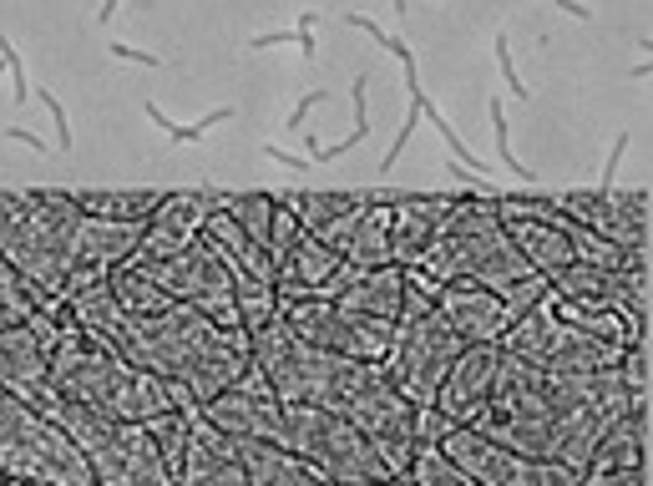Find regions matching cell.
Instances as JSON below:
<instances>
[{"mask_svg":"<svg viewBox=\"0 0 653 486\" xmlns=\"http://www.w3.org/2000/svg\"><path fill=\"white\" fill-rule=\"evenodd\" d=\"M633 405V390L623 385L618 365L593 375H547L527 360L507 355L497 360L492 395L476 411L471 431L497 441L532 461H557L567 471H588V456L598 436Z\"/></svg>","mask_w":653,"mask_h":486,"instance_id":"cell-1","label":"cell"},{"mask_svg":"<svg viewBox=\"0 0 653 486\" xmlns=\"http://www.w3.org/2000/svg\"><path fill=\"white\" fill-rule=\"evenodd\" d=\"M51 390L61 400H76V405H92L102 416H117V421H152L162 411H178L173 400V380H157L127 360H117L112 350H102L92 335L81 330H66L51 350Z\"/></svg>","mask_w":653,"mask_h":486,"instance_id":"cell-2","label":"cell"},{"mask_svg":"<svg viewBox=\"0 0 653 486\" xmlns=\"http://www.w3.org/2000/svg\"><path fill=\"white\" fill-rule=\"evenodd\" d=\"M431 284H481L492 294H507L512 284L532 279L527 259L517 254V243L497 223V208L481 203L476 193L451 198V213L441 233L426 243V254L411 264Z\"/></svg>","mask_w":653,"mask_h":486,"instance_id":"cell-3","label":"cell"},{"mask_svg":"<svg viewBox=\"0 0 653 486\" xmlns=\"http://www.w3.org/2000/svg\"><path fill=\"white\" fill-rule=\"evenodd\" d=\"M41 416L81 451V461H87L97 486H173L147 426L102 416L92 405H76V400H61V395H51L41 405Z\"/></svg>","mask_w":653,"mask_h":486,"instance_id":"cell-4","label":"cell"},{"mask_svg":"<svg viewBox=\"0 0 653 486\" xmlns=\"http://www.w3.org/2000/svg\"><path fill=\"white\" fill-rule=\"evenodd\" d=\"M76 218L81 208L71 193H0V259L41 294H61Z\"/></svg>","mask_w":653,"mask_h":486,"instance_id":"cell-5","label":"cell"},{"mask_svg":"<svg viewBox=\"0 0 653 486\" xmlns=\"http://www.w3.org/2000/svg\"><path fill=\"white\" fill-rule=\"evenodd\" d=\"M249 360L264 370L274 400L284 405H324V411H340L345 395L360 380V360L330 355V350H314L304 345L284 319H269L264 330L249 335Z\"/></svg>","mask_w":653,"mask_h":486,"instance_id":"cell-6","label":"cell"},{"mask_svg":"<svg viewBox=\"0 0 653 486\" xmlns=\"http://www.w3.org/2000/svg\"><path fill=\"white\" fill-rule=\"evenodd\" d=\"M279 451H289L294 461H304L314 476L335 481V486H380V481H395L390 466L375 456V446L340 411H324V405H284Z\"/></svg>","mask_w":653,"mask_h":486,"instance_id":"cell-7","label":"cell"},{"mask_svg":"<svg viewBox=\"0 0 653 486\" xmlns=\"http://www.w3.org/2000/svg\"><path fill=\"white\" fill-rule=\"evenodd\" d=\"M507 355L527 360L532 370H547V375H593V370H613L623 360L628 345H613V340H598L588 330H578V324H567L557 314L542 309V299L502 330L497 340Z\"/></svg>","mask_w":653,"mask_h":486,"instance_id":"cell-8","label":"cell"},{"mask_svg":"<svg viewBox=\"0 0 653 486\" xmlns=\"http://www.w3.org/2000/svg\"><path fill=\"white\" fill-rule=\"evenodd\" d=\"M0 466L21 476H41L51 486H97L81 451L11 390H0Z\"/></svg>","mask_w":653,"mask_h":486,"instance_id":"cell-9","label":"cell"},{"mask_svg":"<svg viewBox=\"0 0 653 486\" xmlns=\"http://www.w3.org/2000/svg\"><path fill=\"white\" fill-rule=\"evenodd\" d=\"M340 416L375 446V456L390 466V476L405 481V471H411V461H416V451H421V446H416V405L385 380L380 365H365V370H360L355 390H350L345 405H340Z\"/></svg>","mask_w":653,"mask_h":486,"instance_id":"cell-10","label":"cell"},{"mask_svg":"<svg viewBox=\"0 0 653 486\" xmlns=\"http://www.w3.org/2000/svg\"><path fill=\"white\" fill-rule=\"evenodd\" d=\"M274 319H284L304 345L345 355V360H360V365H380L390 340H395L390 319L355 314V309H345L335 299H279Z\"/></svg>","mask_w":653,"mask_h":486,"instance_id":"cell-11","label":"cell"},{"mask_svg":"<svg viewBox=\"0 0 653 486\" xmlns=\"http://www.w3.org/2000/svg\"><path fill=\"white\" fill-rule=\"evenodd\" d=\"M461 350H466V345L451 335V324L431 309V314H421V319H400V324H395V340H390L380 370H385V380H390L405 400H411V405H431L436 390H441V380H446V370L456 365Z\"/></svg>","mask_w":653,"mask_h":486,"instance_id":"cell-12","label":"cell"},{"mask_svg":"<svg viewBox=\"0 0 653 486\" xmlns=\"http://www.w3.org/2000/svg\"><path fill=\"white\" fill-rule=\"evenodd\" d=\"M127 269H142L162 294L173 304H193L198 314L218 319V324H233L238 330V309H233V279L223 269V259L208 249L203 238H193L188 249L168 254V259H152V264H127Z\"/></svg>","mask_w":653,"mask_h":486,"instance_id":"cell-13","label":"cell"},{"mask_svg":"<svg viewBox=\"0 0 653 486\" xmlns=\"http://www.w3.org/2000/svg\"><path fill=\"white\" fill-rule=\"evenodd\" d=\"M461 476H471L476 486H573L578 471H567L557 461H532V456H517L497 441L476 436L471 426H451L446 441L436 446Z\"/></svg>","mask_w":653,"mask_h":486,"instance_id":"cell-14","label":"cell"},{"mask_svg":"<svg viewBox=\"0 0 653 486\" xmlns=\"http://www.w3.org/2000/svg\"><path fill=\"white\" fill-rule=\"evenodd\" d=\"M213 208H223V198H213V193H168L157 203V213L142 223V238L127 254V264H152V259H168V254L188 249Z\"/></svg>","mask_w":653,"mask_h":486,"instance_id":"cell-15","label":"cell"},{"mask_svg":"<svg viewBox=\"0 0 653 486\" xmlns=\"http://www.w3.org/2000/svg\"><path fill=\"white\" fill-rule=\"evenodd\" d=\"M173 486H249V471L238 461V441L208 426L198 416V405L188 411V446H183V466Z\"/></svg>","mask_w":653,"mask_h":486,"instance_id":"cell-16","label":"cell"},{"mask_svg":"<svg viewBox=\"0 0 653 486\" xmlns=\"http://www.w3.org/2000/svg\"><path fill=\"white\" fill-rule=\"evenodd\" d=\"M497 360H502V345H466L456 355V365L446 370L441 390H436V411L451 421V426H471L476 411L486 405V395H492V375H497Z\"/></svg>","mask_w":653,"mask_h":486,"instance_id":"cell-17","label":"cell"},{"mask_svg":"<svg viewBox=\"0 0 653 486\" xmlns=\"http://www.w3.org/2000/svg\"><path fill=\"white\" fill-rule=\"evenodd\" d=\"M198 416L208 426H218L223 436H233V441H269V446H279L284 405L274 395H254V390L228 385V390H218L213 400L198 405Z\"/></svg>","mask_w":653,"mask_h":486,"instance_id":"cell-18","label":"cell"},{"mask_svg":"<svg viewBox=\"0 0 653 486\" xmlns=\"http://www.w3.org/2000/svg\"><path fill=\"white\" fill-rule=\"evenodd\" d=\"M51 350L36 340L31 324H11V330H0V390H11L16 400H26L31 411L56 395L51 390Z\"/></svg>","mask_w":653,"mask_h":486,"instance_id":"cell-19","label":"cell"},{"mask_svg":"<svg viewBox=\"0 0 653 486\" xmlns=\"http://www.w3.org/2000/svg\"><path fill=\"white\" fill-rule=\"evenodd\" d=\"M436 314L451 324V335L461 345H492V340H502V330L512 324L502 294L481 289V284H441L436 289Z\"/></svg>","mask_w":653,"mask_h":486,"instance_id":"cell-20","label":"cell"},{"mask_svg":"<svg viewBox=\"0 0 653 486\" xmlns=\"http://www.w3.org/2000/svg\"><path fill=\"white\" fill-rule=\"evenodd\" d=\"M279 203L299 218L304 233H314L324 249L340 254V243L350 238V228L360 223V213L370 203H390V198H380V193H289Z\"/></svg>","mask_w":653,"mask_h":486,"instance_id":"cell-21","label":"cell"},{"mask_svg":"<svg viewBox=\"0 0 653 486\" xmlns=\"http://www.w3.org/2000/svg\"><path fill=\"white\" fill-rule=\"evenodd\" d=\"M142 223H117V218H92L81 213L71 228V269H102L112 274L117 264H127V254L137 249Z\"/></svg>","mask_w":653,"mask_h":486,"instance_id":"cell-22","label":"cell"},{"mask_svg":"<svg viewBox=\"0 0 653 486\" xmlns=\"http://www.w3.org/2000/svg\"><path fill=\"white\" fill-rule=\"evenodd\" d=\"M451 198H390V264L411 269L426 243L441 233Z\"/></svg>","mask_w":653,"mask_h":486,"instance_id":"cell-23","label":"cell"},{"mask_svg":"<svg viewBox=\"0 0 653 486\" xmlns=\"http://www.w3.org/2000/svg\"><path fill=\"white\" fill-rule=\"evenodd\" d=\"M628 466H648V395H633V405L598 436L588 456V471H628Z\"/></svg>","mask_w":653,"mask_h":486,"instance_id":"cell-24","label":"cell"},{"mask_svg":"<svg viewBox=\"0 0 653 486\" xmlns=\"http://www.w3.org/2000/svg\"><path fill=\"white\" fill-rule=\"evenodd\" d=\"M497 223L507 228V238L517 243V254L527 259V269L537 279H547V274L573 264V249H567V238L552 223H537V218H497Z\"/></svg>","mask_w":653,"mask_h":486,"instance_id":"cell-25","label":"cell"},{"mask_svg":"<svg viewBox=\"0 0 653 486\" xmlns=\"http://www.w3.org/2000/svg\"><path fill=\"white\" fill-rule=\"evenodd\" d=\"M400 289H405V269L400 264H385V269H370V274H360L335 304H345V309H355V314H370V319H390L395 324V314H400Z\"/></svg>","mask_w":653,"mask_h":486,"instance_id":"cell-26","label":"cell"},{"mask_svg":"<svg viewBox=\"0 0 653 486\" xmlns=\"http://www.w3.org/2000/svg\"><path fill=\"white\" fill-rule=\"evenodd\" d=\"M608 243L628 254H648V188H633V193H608V208H603V228H598Z\"/></svg>","mask_w":653,"mask_h":486,"instance_id":"cell-27","label":"cell"},{"mask_svg":"<svg viewBox=\"0 0 653 486\" xmlns=\"http://www.w3.org/2000/svg\"><path fill=\"white\" fill-rule=\"evenodd\" d=\"M340 259L355 269H385L390 264V203H370L360 213V223L350 228V238L340 243Z\"/></svg>","mask_w":653,"mask_h":486,"instance_id":"cell-28","label":"cell"},{"mask_svg":"<svg viewBox=\"0 0 653 486\" xmlns=\"http://www.w3.org/2000/svg\"><path fill=\"white\" fill-rule=\"evenodd\" d=\"M81 213L92 218H117V223H147L162 203V193H147V188H87V193H71Z\"/></svg>","mask_w":653,"mask_h":486,"instance_id":"cell-29","label":"cell"},{"mask_svg":"<svg viewBox=\"0 0 653 486\" xmlns=\"http://www.w3.org/2000/svg\"><path fill=\"white\" fill-rule=\"evenodd\" d=\"M228 279H233V309H238V330H243V335L264 330V324L274 319V309H279V294H274V284H264V279H254V274H243V269H228Z\"/></svg>","mask_w":653,"mask_h":486,"instance_id":"cell-30","label":"cell"},{"mask_svg":"<svg viewBox=\"0 0 653 486\" xmlns=\"http://www.w3.org/2000/svg\"><path fill=\"white\" fill-rule=\"evenodd\" d=\"M107 289H112V299H117L127 314H162V309L173 304L142 269H127V264H117V269L107 274Z\"/></svg>","mask_w":653,"mask_h":486,"instance_id":"cell-31","label":"cell"},{"mask_svg":"<svg viewBox=\"0 0 653 486\" xmlns=\"http://www.w3.org/2000/svg\"><path fill=\"white\" fill-rule=\"evenodd\" d=\"M142 117H147V122L162 132V137H168L173 147H193V142H203V137H208L218 122H233V107H213V112H203L198 122H173V117L162 112L157 102H142Z\"/></svg>","mask_w":653,"mask_h":486,"instance_id":"cell-32","label":"cell"},{"mask_svg":"<svg viewBox=\"0 0 653 486\" xmlns=\"http://www.w3.org/2000/svg\"><path fill=\"white\" fill-rule=\"evenodd\" d=\"M142 426H147V436H152L162 466H168V476H178L183 446H188V411H162V416H152V421H142Z\"/></svg>","mask_w":653,"mask_h":486,"instance_id":"cell-33","label":"cell"},{"mask_svg":"<svg viewBox=\"0 0 653 486\" xmlns=\"http://www.w3.org/2000/svg\"><path fill=\"white\" fill-rule=\"evenodd\" d=\"M274 198L269 193H243V198H223V213L243 228V233H249L254 243H259V249H264V243H269V223H274Z\"/></svg>","mask_w":653,"mask_h":486,"instance_id":"cell-34","label":"cell"},{"mask_svg":"<svg viewBox=\"0 0 653 486\" xmlns=\"http://www.w3.org/2000/svg\"><path fill=\"white\" fill-rule=\"evenodd\" d=\"M405 481H411V486H476V481L461 476L436 446H421V451H416V461H411V471H405Z\"/></svg>","mask_w":653,"mask_h":486,"instance_id":"cell-35","label":"cell"},{"mask_svg":"<svg viewBox=\"0 0 653 486\" xmlns=\"http://www.w3.org/2000/svg\"><path fill=\"white\" fill-rule=\"evenodd\" d=\"M274 203H279V198H274ZM299 233H304V228H299V218L279 203V208H274V223H269V243H264L269 269H279V264H284V254L294 249V238H299Z\"/></svg>","mask_w":653,"mask_h":486,"instance_id":"cell-36","label":"cell"},{"mask_svg":"<svg viewBox=\"0 0 653 486\" xmlns=\"http://www.w3.org/2000/svg\"><path fill=\"white\" fill-rule=\"evenodd\" d=\"M486 112H492V122H497V157H502V168H507L512 178H522V183H532L537 173H532V168H527V162H522V157L512 152V132H507V107H502V102L492 97V102H486Z\"/></svg>","mask_w":653,"mask_h":486,"instance_id":"cell-37","label":"cell"},{"mask_svg":"<svg viewBox=\"0 0 653 486\" xmlns=\"http://www.w3.org/2000/svg\"><path fill=\"white\" fill-rule=\"evenodd\" d=\"M0 299H6V304H26V309H46L51 304V294H41L36 284H26L6 259H0Z\"/></svg>","mask_w":653,"mask_h":486,"instance_id":"cell-38","label":"cell"},{"mask_svg":"<svg viewBox=\"0 0 653 486\" xmlns=\"http://www.w3.org/2000/svg\"><path fill=\"white\" fill-rule=\"evenodd\" d=\"M421 117H426V122H431L436 132H441V142H446V147L456 152V162H461V168H471V173H476V162H481V157H476V152H471V147H466V142L456 137V127H451V117H446V112H441V107H436L431 97H426V107H421Z\"/></svg>","mask_w":653,"mask_h":486,"instance_id":"cell-39","label":"cell"},{"mask_svg":"<svg viewBox=\"0 0 653 486\" xmlns=\"http://www.w3.org/2000/svg\"><path fill=\"white\" fill-rule=\"evenodd\" d=\"M542 294H547V284H542L537 274H532V279H522V284H512V289L502 294V304H507V319L517 324V319H522V314H527V309H532Z\"/></svg>","mask_w":653,"mask_h":486,"instance_id":"cell-40","label":"cell"},{"mask_svg":"<svg viewBox=\"0 0 653 486\" xmlns=\"http://www.w3.org/2000/svg\"><path fill=\"white\" fill-rule=\"evenodd\" d=\"M451 431V421L436 411V405H416V446H441Z\"/></svg>","mask_w":653,"mask_h":486,"instance_id":"cell-41","label":"cell"},{"mask_svg":"<svg viewBox=\"0 0 653 486\" xmlns=\"http://www.w3.org/2000/svg\"><path fill=\"white\" fill-rule=\"evenodd\" d=\"M0 61H6V76H11V97H16V107H26V102H31V81H26V66H21V56H16L11 36H0Z\"/></svg>","mask_w":653,"mask_h":486,"instance_id":"cell-42","label":"cell"},{"mask_svg":"<svg viewBox=\"0 0 653 486\" xmlns=\"http://www.w3.org/2000/svg\"><path fill=\"white\" fill-rule=\"evenodd\" d=\"M573 486H648V466H628V471H588Z\"/></svg>","mask_w":653,"mask_h":486,"instance_id":"cell-43","label":"cell"},{"mask_svg":"<svg viewBox=\"0 0 653 486\" xmlns=\"http://www.w3.org/2000/svg\"><path fill=\"white\" fill-rule=\"evenodd\" d=\"M36 97H41V107L51 112V127H56V147H61V152H71L76 142H71V117H66V107H61V102H56V92H46V87H41Z\"/></svg>","mask_w":653,"mask_h":486,"instance_id":"cell-44","label":"cell"},{"mask_svg":"<svg viewBox=\"0 0 653 486\" xmlns=\"http://www.w3.org/2000/svg\"><path fill=\"white\" fill-rule=\"evenodd\" d=\"M314 26H319V11H299V21H294V31H289L304 61H314V56H319V41H314Z\"/></svg>","mask_w":653,"mask_h":486,"instance_id":"cell-45","label":"cell"},{"mask_svg":"<svg viewBox=\"0 0 653 486\" xmlns=\"http://www.w3.org/2000/svg\"><path fill=\"white\" fill-rule=\"evenodd\" d=\"M497 66H502V81H507V92L527 102L532 92L522 87V76H517V61H512V46H507V36H497Z\"/></svg>","mask_w":653,"mask_h":486,"instance_id":"cell-46","label":"cell"},{"mask_svg":"<svg viewBox=\"0 0 653 486\" xmlns=\"http://www.w3.org/2000/svg\"><path fill=\"white\" fill-rule=\"evenodd\" d=\"M324 102H330V92H324V87L304 92V97L294 102V112H289V122H284V127H289V132H304V127H309V112H314V107H324Z\"/></svg>","mask_w":653,"mask_h":486,"instance_id":"cell-47","label":"cell"},{"mask_svg":"<svg viewBox=\"0 0 653 486\" xmlns=\"http://www.w3.org/2000/svg\"><path fill=\"white\" fill-rule=\"evenodd\" d=\"M628 132H618L613 137V147H608V162H603V183H598V193H613V173H618V162H623V152H628Z\"/></svg>","mask_w":653,"mask_h":486,"instance_id":"cell-48","label":"cell"},{"mask_svg":"<svg viewBox=\"0 0 653 486\" xmlns=\"http://www.w3.org/2000/svg\"><path fill=\"white\" fill-rule=\"evenodd\" d=\"M112 56H117V61H127V66H152V71L162 66L152 51H137V46H127V41H112Z\"/></svg>","mask_w":653,"mask_h":486,"instance_id":"cell-49","label":"cell"},{"mask_svg":"<svg viewBox=\"0 0 653 486\" xmlns=\"http://www.w3.org/2000/svg\"><path fill=\"white\" fill-rule=\"evenodd\" d=\"M0 142H21V147H36V152H46V142H41L36 132H26V127H6V132H0Z\"/></svg>","mask_w":653,"mask_h":486,"instance_id":"cell-50","label":"cell"},{"mask_svg":"<svg viewBox=\"0 0 653 486\" xmlns=\"http://www.w3.org/2000/svg\"><path fill=\"white\" fill-rule=\"evenodd\" d=\"M552 6H557V11H567L573 21H593V11L583 6V0H552Z\"/></svg>","mask_w":653,"mask_h":486,"instance_id":"cell-51","label":"cell"},{"mask_svg":"<svg viewBox=\"0 0 653 486\" xmlns=\"http://www.w3.org/2000/svg\"><path fill=\"white\" fill-rule=\"evenodd\" d=\"M117 6H122V0H102V11H97V26H112V21H117Z\"/></svg>","mask_w":653,"mask_h":486,"instance_id":"cell-52","label":"cell"},{"mask_svg":"<svg viewBox=\"0 0 653 486\" xmlns=\"http://www.w3.org/2000/svg\"><path fill=\"white\" fill-rule=\"evenodd\" d=\"M390 6H395V11H400V21H405V0H390Z\"/></svg>","mask_w":653,"mask_h":486,"instance_id":"cell-53","label":"cell"}]
</instances>
